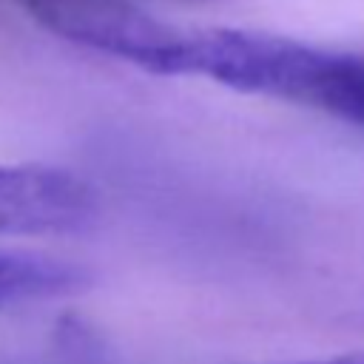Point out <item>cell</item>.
Returning <instances> with one entry per match:
<instances>
[{
	"mask_svg": "<svg viewBox=\"0 0 364 364\" xmlns=\"http://www.w3.org/2000/svg\"><path fill=\"white\" fill-rule=\"evenodd\" d=\"M344 54L304 46L299 40L210 28L188 34V74L210 77L247 94H264L330 111Z\"/></svg>",
	"mask_w": 364,
	"mask_h": 364,
	"instance_id": "6da1fadb",
	"label": "cell"
},
{
	"mask_svg": "<svg viewBox=\"0 0 364 364\" xmlns=\"http://www.w3.org/2000/svg\"><path fill=\"white\" fill-rule=\"evenodd\" d=\"M43 28L142 71L188 74V34L131 0H17Z\"/></svg>",
	"mask_w": 364,
	"mask_h": 364,
	"instance_id": "7a4b0ae2",
	"label": "cell"
},
{
	"mask_svg": "<svg viewBox=\"0 0 364 364\" xmlns=\"http://www.w3.org/2000/svg\"><path fill=\"white\" fill-rule=\"evenodd\" d=\"M97 196L85 179L40 165H0V236L74 233L94 222Z\"/></svg>",
	"mask_w": 364,
	"mask_h": 364,
	"instance_id": "3957f363",
	"label": "cell"
},
{
	"mask_svg": "<svg viewBox=\"0 0 364 364\" xmlns=\"http://www.w3.org/2000/svg\"><path fill=\"white\" fill-rule=\"evenodd\" d=\"M85 273L63 259L34 250L0 247V307L54 299L80 290Z\"/></svg>",
	"mask_w": 364,
	"mask_h": 364,
	"instance_id": "277c9868",
	"label": "cell"
},
{
	"mask_svg": "<svg viewBox=\"0 0 364 364\" xmlns=\"http://www.w3.org/2000/svg\"><path fill=\"white\" fill-rule=\"evenodd\" d=\"M293 364H364V355L347 353V355H336V358H321V361H293Z\"/></svg>",
	"mask_w": 364,
	"mask_h": 364,
	"instance_id": "5b68a950",
	"label": "cell"
}]
</instances>
